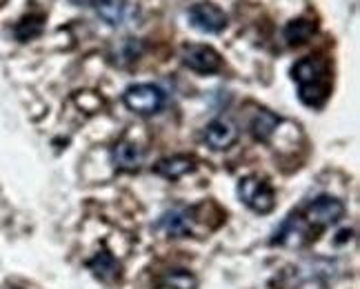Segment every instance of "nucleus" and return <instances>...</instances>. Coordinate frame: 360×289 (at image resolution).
Masks as SVG:
<instances>
[{
	"mask_svg": "<svg viewBox=\"0 0 360 289\" xmlns=\"http://www.w3.org/2000/svg\"><path fill=\"white\" fill-rule=\"evenodd\" d=\"M202 141L214 151H225L238 141V129H236V125H231L229 120L218 118V120H212L210 125L205 127Z\"/></svg>",
	"mask_w": 360,
	"mask_h": 289,
	"instance_id": "7",
	"label": "nucleus"
},
{
	"mask_svg": "<svg viewBox=\"0 0 360 289\" xmlns=\"http://www.w3.org/2000/svg\"><path fill=\"white\" fill-rule=\"evenodd\" d=\"M96 13L109 25V27H120L129 18V5L124 0H101L96 5Z\"/></svg>",
	"mask_w": 360,
	"mask_h": 289,
	"instance_id": "13",
	"label": "nucleus"
},
{
	"mask_svg": "<svg viewBox=\"0 0 360 289\" xmlns=\"http://www.w3.org/2000/svg\"><path fill=\"white\" fill-rule=\"evenodd\" d=\"M189 27L200 34H220L227 27L225 11L214 3H198L187 11Z\"/></svg>",
	"mask_w": 360,
	"mask_h": 289,
	"instance_id": "5",
	"label": "nucleus"
},
{
	"mask_svg": "<svg viewBox=\"0 0 360 289\" xmlns=\"http://www.w3.org/2000/svg\"><path fill=\"white\" fill-rule=\"evenodd\" d=\"M165 285L172 287V289H196V278H193L191 274L185 269H174L167 274Z\"/></svg>",
	"mask_w": 360,
	"mask_h": 289,
	"instance_id": "16",
	"label": "nucleus"
},
{
	"mask_svg": "<svg viewBox=\"0 0 360 289\" xmlns=\"http://www.w3.org/2000/svg\"><path fill=\"white\" fill-rule=\"evenodd\" d=\"M3 3H5V0H0V5H3Z\"/></svg>",
	"mask_w": 360,
	"mask_h": 289,
	"instance_id": "19",
	"label": "nucleus"
},
{
	"mask_svg": "<svg viewBox=\"0 0 360 289\" xmlns=\"http://www.w3.org/2000/svg\"><path fill=\"white\" fill-rule=\"evenodd\" d=\"M158 227L165 229L172 238H185L191 233V212L176 207L172 212H165L158 220Z\"/></svg>",
	"mask_w": 360,
	"mask_h": 289,
	"instance_id": "9",
	"label": "nucleus"
},
{
	"mask_svg": "<svg viewBox=\"0 0 360 289\" xmlns=\"http://www.w3.org/2000/svg\"><path fill=\"white\" fill-rule=\"evenodd\" d=\"M183 63L196 74H216L223 70V56L210 45H185Z\"/></svg>",
	"mask_w": 360,
	"mask_h": 289,
	"instance_id": "6",
	"label": "nucleus"
},
{
	"mask_svg": "<svg viewBox=\"0 0 360 289\" xmlns=\"http://www.w3.org/2000/svg\"><path fill=\"white\" fill-rule=\"evenodd\" d=\"M122 103L129 112H134L138 116H154L165 105V91L156 85H149V82L131 85L124 89Z\"/></svg>",
	"mask_w": 360,
	"mask_h": 289,
	"instance_id": "2",
	"label": "nucleus"
},
{
	"mask_svg": "<svg viewBox=\"0 0 360 289\" xmlns=\"http://www.w3.org/2000/svg\"><path fill=\"white\" fill-rule=\"evenodd\" d=\"M292 76L298 85V98L307 107H323L331 94V76H329V63L321 56H307L300 58Z\"/></svg>",
	"mask_w": 360,
	"mask_h": 289,
	"instance_id": "1",
	"label": "nucleus"
},
{
	"mask_svg": "<svg viewBox=\"0 0 360 289\" xmlns=\"http://www.w3.org/2000/svg\"><path fill=\"white\" fill-rule=\"evenodd\" d=\"M69 3L76 5V7H96L101 0H69Z\"/></svg>",
	"mask_w": 360,
	"mask_h": 289,
	"instance_id": "18",
	"label": "nucleus"
},
{
	"mask_svg": "<svg viewBox=\"0 0 360 289\" xmlns=\"http://www.w3.org/2000/svg\"><path fill=\"white\" fill-rule=\"evenodd\" d=\"M281 118L276 116L269 109H258L256 116L249 122V129H252V136L258 143H269V139L274 136V131L278 129Z\"/></svg>",
	"mask_w": 360,
	"mask_h": 289,
	"instance_id": "11",
	"label": "nucleus"
},
{
	"mask_svg": "<svg viewBox=\"0 0 360 289\" xmlns=\"http://www.w3.org/2000/svg\"><path fill=\"white\" fill-rule=\"evenodd\" d=\"M238 198L256 214H269L276 207L271 185L260 176H245L238 183Z\"/></svg>",
	"mask_w": 360,
	"mask_h": 289,
	"instance_id": "3",
	"label": "nucleus"
},
{
	"mask_svg": "<svg viewBox=\"0 0 360 289\" xmlns=\"http://www.w3.org/2000/svg\"><path fill=\"white\" fill-rule=\"evenodd\" d=\"M316 34V23L309 20V18H296V20H289L287 27H285V40H287V45H304L307 40Z\"/></svg>",
	"mask_w": 360,
	"mask_h": 289,
	"instance_id": "14",
	"label": "nucleus"
},
{
	"mask_svg": "<svg viewBox=\"0 0 360 289\" xmlns=\"http://www.w3.org/2000/svg\"><path fill=\"white\" fill-rule=\"evenodd\" d=\"M143 149L138 147L136 143L131 141H118L114 147H112V162L114 167L122 169V172H136L141 169L143 165Z\"/></svg>",
	"mask_w": 360,
	"mask_h": 289,
	"instance_id": "8",
	"label": "nucleus"
},
{
	"mask_svg": "<svg viewBox=\"0 0 360 289\" xmlns=\"http://www.w3.org/2000/svg\"><path fill=\"white\" fill-rule=\"evenodd\" d=\"M141 43H136L134 38H124L122 43H120V47H118V56H120V60H118V65H129V63H134L138 56H141Z\"/></svg>",
	"mask_w": 360,
	"mask_h": 289,
	"instance_id": "17",
	"label": "nucleus"
},
{
	"mask_svg": "<svg viewBox=\"0 0 360 289\" xmlns=\"http://www.w3.org/2000/svg\"><path fill=\"white\" fill-rule=\"evenodd\" d=\"M193 169H196V160L191 156H169L154 165V172L162 178H167V181H178V178L187 176Z\"/></svg>",
	"mask_w": 360,
	"mask_h": 289,
	"instance_id": "10",
	"label": "nucleus"
},
{
	"mask_svg": "<svg viewBox=\"0 0 360 289\" xmlns=\"http://www.w3.org/2000/svg\"><path fill=\"white\" fill-rule=\"evenodd\" d=\"M342 216H345V205L338 198H334V196H318L316 200H311L307 207H304L300 218L309 227L325 229V227L336 225Z\"/></svg>",
	"mask_w": 360,
	"mask_h": 289,
	"instance_id": "4",
	"label": "nucleus"
},
{
	"mask_svg": "<svg viewBox=\"0 0 360 289\" xmlns=\"http://www.w3.org/2000/svg\"><path fill=\"white\" fill-rule=\"evenodd\" d=\"M87 267L94 271V276L101 278L103 283H114L116 278H120V265L109 252H98L91 260H87Z\"/></svg>",
	"mask_w": 360,
	"mask_h": 289,
	"instance_id": "12",
	"label": "nucleus"
},
{
	"mask_svg": "<svg viewBox=\"0 0 360 289\" xmlns=\"http://www.w3.org/2000/svg\"><path fill=\"white\" fill-rule=\"evenodd\" d=\"M45 30V16L40 13H32V16H25L16 27H13V34L20 40V43H30V40L38 38Z\"/></svg>",
	"mask_w": 360,
	"mask_h": 289,
	"instance_id": "15",
	"label": "nucleus"
}]
</instances>
